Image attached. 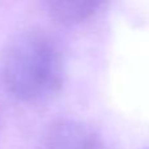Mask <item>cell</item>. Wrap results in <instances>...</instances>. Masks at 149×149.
Returning <instances> with one entry per match:
<instances>
[{
  "mask_svg": "<svg viewBox=\"0 0 149 149\" xmlns=\"http://www.w3.org/2000/svg\"><path fill=\"white\" fill-rule=\"evenodd\" d=\"M37 149H107L90 126L73 119L55 122L46 130Z\"/></svg>",
  "mask_w": 149,
  "mask_h": 149,
  "instance_id": "7a4b0ae2",
  "label": "cell"
},
{
  "mask_svg": "<svg viewBox=\"0 0 149 149\" xmlns=\"http://www.w3.org/2000/svg\"><path fill=\"white\" fill-rule=\"evenodd\" d=\"M147 149H149V148H147Z\"/></svg>",
  "mask_w": 149,
  "mask_h": 149,
  "instance_id": "277c9868",
  "label": "cell"
},
{
  "mask_svg": "<svg viewBox=\"0 0 149 149\" xmlns=\"http://www.w3.org/2000/svg\"><path fill=\"white\" fill-rule=\"evenodd\" d=\"M102 0H43L47 13L55 21L73 25L89 18Z\"/></svg>",
  "mask_w": 149,
  "mask_h": 149,
  "instance_id": "3957f363",
  "label": "cell"
},
{
  "mask_svg": "<svg viewBox=\"0 0 149 149\" xmlns=\"http://www.w3.org/2000/svg\"><path fill=\"white\" fill-rule=\"evenodd\" d=\"M4 88L26 103L50 100L65 79L64 56L54 38L41 31H24L10 39L0 60Z\"/></svg>",
  "mask_w": 149,
  "mask_h": 149,
  "instance_id": "6da1fadb",
  "label": "cell"
}]
</instances>
